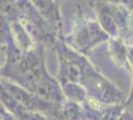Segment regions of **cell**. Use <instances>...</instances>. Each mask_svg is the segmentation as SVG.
<instances>
[{"instance_id": "cell-1", "label": "cell", "mask_w": 133, "mask_h": 120, "mask_svg": "<svg viewBox=\"0 0 133 120\" xmlns=\"http://www.w3.org/2000/svg\"><path fill=\"white\" fill-rule=\"evenodd\" d=\"M5 90L7 91V94L11 97L12 100H15L16 102L20 103L21 105L27 106L31 104V98L26 92L21 90L16 86H13L11 84H7L5 86Z\"/></svg>"}, {"instance_id": "cell-2", "label": "cell", "mask_w": 133, "mask_h": 120, "mask_svg": "<svg viewBox=\"0 0 133 120\" xmlns=\"http://www.w3.org/2000/svg\"><path fill=\"white\" fill-rule=\"evenodd\" d=\"M36 91L40 97L49 100L51 98H56L58 92L56 86L49 81H40L36 84Z\"/></svg>"}, {"instance_id": "cell-3", "label": "cell", "mask_w": 133, "mask_h": 120, "mask_svg": "<svg viewBox=\"0 0 133 120\" xmlns=\"http://www.w3.org/2000/svg\"><path fill=\"white\" fill-rule=\"evenodd\" d=\"M100 21L102 22V25L105 29H108L110 32L115 31V26H114V20L111 17L109 14L107 13H102L101 17H100Z\"/></svg>"}, {"instance_id": "cell-4", "label": "cell", "mask_w": 133, "mask_h": 120, "mask_svg": "<svg viewBox=\"0 0 133 120\" xmlns=\"http://www.w3.org/2000/svg\"><path fill=\"white\" fill-rule=\"evenodd\" d=\"M2 24H3V20H2V17L0 16V29L2 27Z\"/></svg>"}]
</instances>
